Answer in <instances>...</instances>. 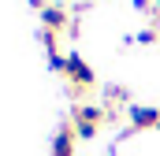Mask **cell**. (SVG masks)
<instances>
[{
  "mask_svg": "<svg viewBox=\"0 0 160 156\" xmlns=\"http://www.w3.org/2000/svg\"><path fill=\"white\" fill-rule=\"evenodd\" d=\"M104 100H108V104H123V100H127V89H123V85H108V89H104Z\"/></svg>",
  "mask_w": 160,
  "mask_h": 156,
  "instance_id": "5b68a950",
  "label": "cell"
},
{
  "mask_svg": "<svg viewBox=\"0 0 160 156\" xmlns=\"http://www.w3.org/2000/svg\"><path fill=\"white\" fill-rule=\"evenodd\" d=\"M134 41L138 45H153L157 41V30H142V34H134Z\"/></svg>",
  "mask_w": 160,
  "mask_h": 156,
  "instance_id": "52a82bcc",
  "label": "cell"
},
{
  "mask_svg": "<svg viewBox=\"0 0 160 156\" xmlns=\"http://www.w3.org/2000/svg\"><path fill=\"white\" fill-rule=\"evenodd\" d=\"M41 26H45V30H52V34H60V30H67V26H71V19H67V11H63V7L48 4V7L41 11Z\"/></svg>",
  "mask_w": 160,
  "mask_h": 156,
  "instance_id": "277c9868",
  "label": "cell"
},
{
  "mask_svg": "<svg viewBox=\"0 0 160 156\" xmlns=\"http://www.w3.org/2000/svg\"><path fill=\"white\" fill-rule=\"evenodd\" d=\"M134 7H138V11H149V7H153V0H134Z\"/></svg>",
  "mask_w": 160,
  "mask_h": 156,
  "instance_id": "ba28073f",
  "label": "cell"
},
{
  "mask_svg": "<svg viewBox=\"0 0 160 156\" xmlns=\"http://www.w3.org/2000/svg\"><path fill=\"white\" fill-rule=\"evenodd\" d=\"M71 126H75V134H78V138H93V134L101 130V126H89V123H71Z\"/></svg>",
  "mask_w": 160,
  "mask_h": 156,
  "instance_id": "8992f818",
  "label": "cell"
},
{
  "mask_svg": "<svg viewBox=\"0 0 160 156\" xmlns=\"http://www.w3.org/2000/svg\"><path fill=\"white\" fill-rule=\"evenodd\" d=\"M112 112L104 108V104H78V108H71V123H89V126H101V123H108Z\"/></svg>",
  "mask_w": 160,
  "mask_h": 156,
  "instance_id": "7a4b0ae2",
  "label": "cell"
},
{
  "mask_svg": "<svg viewBox=\"0 0 160 156\" xmlns=\"http://www.w3.org/2000/svg\"><path fill=\"white\" fill-rule=\"evenodd\" d=\"M153 15H157V19H160V0H153Z\"/></svg>",
  "mask_w": 160,
  "mask_h": 156,
  "instance_id": "30bf717a",
  "label": "cell"
},
{
  "mask_svg": "<svg viewBox=\"0 0 160 156\" xmlns=\"http://www.w3.org/2000/svg\"><path fill=\"white\" fill-rule=\"evenodd\" d=\"M26 4H30V7H38V11H45V7H48V0H26Z\"/></svg>",
  "mask_w": 160,
  "mask_h": 156,
  "instance_id": "9c48e42d",
  "label": "cell"
},
{
  "mask_svg": "<svg viewBox=\"0 0 160 156\" xmlns=\"http://www.w3.org/2000/svg\"><path fill=\"white\" fill-rule=\"evenodd\" d=\"M63 75H67V82H71L75 89H89V85H93V67L82 60L78 52L63 56Z\"/></svg>",
  "mask_w": 160,
  "mask_h": 156,
  "instance_id": "6da1fadb",
  "label": "cell"
},
{
  "mask_svg": "<svg viewBox=\"0 0 160 156\" xmlns=\"http://www.w3.org/2000/svg\"><path fill=\"white\" fill-rule=\"evenodd\" d=\"M75 141H78L75 126H71V123H67V126H60V130H56V138H52V156H75Z\"/></svg>",
  "mask_w": 160,
  "mask_h": 156,
  "instance_id": "3957f363",
  "label": "cell"
}]
</instances>
